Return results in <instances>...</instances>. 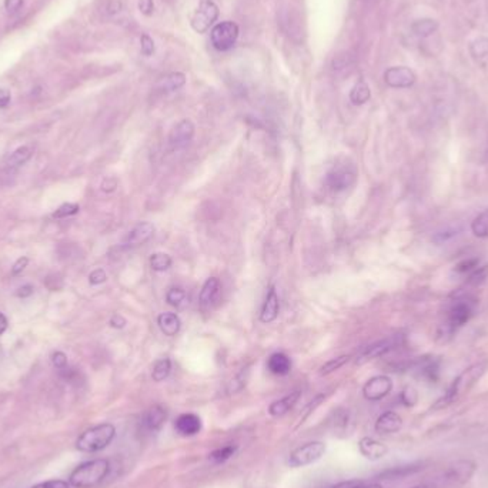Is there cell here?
Wrapping results in <instances>:
<instances>
[{
	"label": "cell",
	"instance_id": "46",
	"mask_svg": "<svg viewBox=\"0 0 488 488\" xmlns=\"http://www.w3.org/2000/svg\"><path fill=\"white\" fill-rule=\"evenodd\" d=\"M22 6H23V0H5V9L10 14H14L17 10H21Z\"/></svg>",
	"mask_w": 488,
	"mask_h": 488
},
{
	"label": "cell",
	"instance_id": "47",
	"mask_svg": "<svg viewBox=\"0 0 488 488\" xmlns=\"http://www.w3.org/2000/svg\"><path fill=\"white\" fill-rule=\"evenodd\" d=\"M416 399H417V396L414 393V390H412V388H405L404 392L401 393V400L405 405H413L416 403Z\"/></svg>",
	"mask_w": 488,
	"mask_h": 488
},
{
	"label": "cell",
	"instance_id": "35",
	"mask_svg": "<svg viewBox=\"0 0 488 488\" xmlns=\"http://www.w3.org/2000/svg\"><path fill=\"white\" fill-rule=\"evenodd\" d=\"M350 423H351V418H350V413L347 412V410L344 408H339L336 414H335V421H333V425H335V430L337 432H341V433H346V432H350Z\"/></svg>",
	"mask_w": 488,
	"mask_h": 488
},
{
	"label": "cell",
	"instance_id": "56",
	"mask_svg": "<svg viewBox=\"0 0 488 488\" xmlns=\"http://www.w3.org/2000/svg\"><path fill=\"white\" fill-rule=\"evenodd\" d=\"M485 158H487V160H488V147H487V151H485Z\"/></svg>",
	"mask_w": 488,
	"mask_h": 488
},
{
	"label": "cell",
	"instance_id": "54",
	"mask_svg": "<svg viewBox=\"0 0 488 488\" xmlns=\"http://www.w3.org/2000/svg\"><path fill=\"white\" fill-rule=\"evenodd\" d=\"M8 330V319L3 313H0V336H2Z\"/></svg>",
	"mask_w": 488,
	"mask_h": 488
},
{
	"label": "cell",
	"instance_id": "3",
	"mask_svg": "<svg viewBox=\"0 0 488 488\" xmlns=\"http://www.w3.org/2000/svg\"><path fill=\"white\" fill-rule=\"evenodd\" d=\"M476 473L477 464L473 460L461 458L448 464L432 481L436 488H460L470 481Z\"/></svg>",
	"mask_w": 488,
	"mask_h": 488
},
{
	"label": "cell",
	"instance_id": "26",
	"mask_svg": "<svg viewBox=\"0 0 488 488\" xmlns=\"http://www.w3.org/2000/svg\"><path fill=\"white\" fill-rule=\"evenodd\" d=\"M186 83V76L183 73H170L167 76H165L163 79L158 83V89L162 93H171L179 90L180 87H183Z\"/></svg>",
	"mask_w": 488,
	"mask_h": 488
},
{
	"label": "cell",
	"instance_id": "12",
	"mask_svg": "<svg viewBox=\"0 0 488 488\" xmlns=\"http://www.w3.org/2000/svg\"><path fill=\"white\" fill-rule=\"evenodd\" d=\"M417 81L416 73L404 66H396L390 67L384 73V82L387 86L394 87V89H407L412 87Z\"/></svg>",
	"mask_w": 488,
	"mask_h": 488
},
{
	"label": "cell",
	"instance_id": "5",
	"mask_svg": "<svg viewBox=\"0 0 488 488\" xmlns=\"http://www.w3.org/2000/svg\"><path fill=\"white\" fill-rule=\"evenodd\" d=\"M116 437V428L110 423L94 425L86 430L76 441V448L83 453L102 452Z\"/></svg>",
	"mask_w": 488,
	"mask_h": 488
},
{
	"label": "cell",
	"instance_id": "52",
	"mask_svg": "<svg viewBox=\"0 0 488 488\" xmlns=\"http://www.w3.org/2000/svg\"><path fill=\"white\" fill-rule=\"evenodd\" d=\"M116 187H117V180L113 179V178H107L102 183V190L105 193H112V191L116 190Z\"/></svg>",
	"mask_w": 488,
	"mask_h": 488
},
{
	"label": "cell",
	"instance_id": "27",
	"mask_svg": "<svg viewBox=\"0 0 488 488\" xmlns=\"http://www.w3.org/2000/svg\"><path fill=\"white\" fill-rule=\"evenodd\" d=\"M370 97H372V92H370V87L365 82H359L350 92V102L354 106H361L367 103Z\"/></svg>",
	"mask_w": 488,
	"mask_h": 488
},
{
	"label": "cell",
	"instance_id": "44",
	"mask_svg": "<svg viewBox=\"0 0 488 488\" xmlns=\"http://www.w3.org/2000/svg\"><path fill=\"white\" fill-rule=\"evenodd\" d=\"M32 488H70V482H66L63 480H52V481L37 484Z\"/></svg>",
	"mask_w": 488,
	"mask_h": 488
},
{
	"label": "cell",
	"instance_id": "53",
	"mask_svg": "<svg viewBox=\"0 0 488 488\" xmlns=\"http://www.w3.org/2000/svg\"><path fill=\"white\" fill-rule=\"evenodd\" d=\"M110 326H112L113 328H123V327L126 326V320H125L122 316H119V315H114V316L110 319Z\"/></svg>",
	"mask_w": 488,
	"mask_h": 488
},
{
	"label": "cell",
	"instance_id": "33",
	"mask_svg": "<svg viewBox=\"0 0 488 488\" xmlns=\"http://www.w3.org/2000/svg\"><path fill=\"white\" fill-rule=\"evenodd\" d=\"M171 257L169 255H166V253H154V255L150 256V267L153 271H158V273H162V271H166L171 267Z\"/></svg>",
	"mask_w": 488,
	"mask_h": 488
},
{
	"label": "cell",
	"instance_id": "17",
	"mask_svg": "<svg viewBox=\"0 0 488 488\" xmlns=\"http://www.w3.org/2000/svg\"><path fill=\"white\" fill-rule=\"evenodd\" d=\"M403 427V418L396 412H385L376 421V432L379 434L387 436L399 433Z\"/></svg>",
	"mask_w": 488,
	"mask_h": 488
},
{
	"label": "cell",
	"instance_id": "16",
	"mask_svg": "<svg viewBox=\"0 0 488 488\" xmlns=\"http://www.w3.org/2000/svg\"><path fill=\"white\" fill-rule=\"evenodd\" d=\"M167 420V413L162 405H154L149 408L142 418V425L146 432L156 433L163 427Z\"/></svg>",
	"mask_w": 488,
	"mask_h": 488
},
{
	"label": "cell",
	"instance_id": "2",
	"mask_svg": "<svg viewBox=\"0 0 488 488\" xmlns=\"http://www.w3.org/2000/svg\"><path fill=\"white\" fill-rule=\"evenodd\" d=\"M487 367H488V361H478L465 368L464 372L450 384V387L447 388L444 396L434 404V408L448 407L450 404L458 401L461 397H464L484 376V373L487 372Z\"/></svg>",
	"mask_w": 488,
	"mask_h": 488
},
{
	"label": "cell",
	"instance_id": "50",
	"mask_svg": "<svg viewBox=\"0 0 488 488\" xmlns=\"http://www.w3.org/2000/svg\"><path fill=\"white\" fill-rule=\"evenodd\" d=\"M139 9L143 14L146 16H150L153 13V9H154V5H153V0H140L139 2Z\"/></svg>",
	"mask_w": 488,
	"mask_h": 488
},
{
	"label": "cell",
	"instance_id": "23",
	"mask_svg": "<svg viewBox=\"0 0 488 488\" xmlns=\"http://www.w3.org/2000/svg\"><path fill=\"white\" fill-rule=\"evenodd\" d=\"M267 368L275 376H287L291 370V360L284 353H275L268 357Z\"/></svg>",
	"mask_w": 488,
	"mask_h": 488
},
{
	"label": "cell",
	"instance_id": "22",
	"mask_svg": "<svg viewBox=\"0 0 488 488\" xmlns=\"http://www.w3.org/2000/svg\"><path fill=\"white\" fill-rule=\"evenodd\" d=\"M158 324H159V328L162 330V333L169 337H173V336L178 335L182 328L180 317L176 313H170V311H166V313H162L158 317Z\"/></svg>",
	"mask_w": 488,
	"mask_h": 488
},
{
	"label": "cell",
	"instance_id": "39",
	"mask_svg": "<svg viewBox=\"0 0 488 488\" xmlns=\"http://www.w3.org/2000/svg\"><path fill=\"white\" fill-rule=\"evenodd\" d=\"M81 207L79 204H76V203H65L62 204L61 207H59L52 216L54 219H65V218H70V216H74V214L79 213Z\"/></svg>",
	"mask_w": 488,
	"mask_h": 488
},
{
	"label": "cell",
	"instance_id": "19",
	"mask_svg": "<svg viewBox=\"0 0 488 488\" xmlns=\"http://www.w3.org/2000/svg\"><path fill=\"white\" fill-rule=\"evenodd\" d=\"M279 310H280V300H279V295L275 287H271L267 293L263 308H262V315H260V320L262 323H271L275 321L279 316Z\"/></svg>",
	"mask_w": 488,
	"mask_h": 488
},
{
	"label": "cell",
	"instance_id": "41",
	"mask_svg": "<svg viewBox=\"0 0 488 488\" xmlns=\"http://www.w3.org/2000/svg\"><path fill=\"white\" fill-rule=\"evenodd\" d=\"M107 280V275L103 268H96L89 275V283L92 286H99Z\"/></svg>",
	"mask_w": 488,
	"mask_h": 488
},
{
	"label": "cell",
	"instance_id": "11",
	"mask_svg": "<svg viewBox=\"0 0 488 488\" xmlns=\"http://www.w3.org/2000/svg\"><path fill=\"white\" fill-rule=\"evenodd\" d=\"M393 390V380L388 376H376L363 385V396L370 401H379L387 397Z\"/></svg>",
	"mask_w": 488,
	"mask_h": 488
},
{
	"label": "cell",
	"instance_id": "6",
	"mask_svg": "<svg viewBox=\"0 0 488 488\" xmlns=\"http://www.w3.org/2000/svg\"><path fill=\"white\" fill-rule=\"evenodd\" d=\"M237 37H239V26L230 21L216 25L210 32L211 45L219 52L230 50L234 45H236Z\"/></svg>",
	"mask_w": 488,
	"mask_h": 488
},
{
	"label": "cell",
	"instance_id": "32",
	"mask_svg": "<svg viewBox=\"0 0 488 488\" xmlns=\"http://www.w3.org/2000/svg\"><path fill=\"white\" fill-rule=\"evenodd\" d=\"M471 231L474 233L476 237L488 239V210L478 214V216L473 220Z\"/></svg>",
	"mask_w": 488,
	"mask_h": 488
},
{
	"label": "cell",
	"instance_id": "31",
	"mask_svg": "<svg viewBox=\"0 0 488 488\" xmlns=\"http://www.w3.org/2000/svg\"><path fill=\"white\" fill-rule=\"evenodd\" d=\"M438 29V23L433 19H420V21L413 23V32L420 37H428L436 33Z\"/></svg>",
	"mask_w": 488,
	"mask_h": 488
},
{
	"label": "cell",
	"instance_id": "1",
	"mask_svg": "<svg viewBox=\"0 0 488 488\" xmlns=\"http://www.w3.org/2000/svg\"><path fill=\"white\" fill-rule=\"evenodd\" d=\"M477 308V299L464 291L457 293L448 304L445 315L437 327V340L445 343L452 340L457 331L473 319Z\"/></svg>",
	"mask_w": 488,
	"mask_h": 488
},
{
	"label": "cell",
	"instance_id": "30",
	"mask_svg": "<svg viewBox=\"0 0 488 488\" xmlns=\"http://www.w3.org/2000/svg\"><path fill=\"white\" fill-rule=\"evenodd\" d=\"M166 301L176 308H184L189 306V296L184 290L173 287L167 291Z\"/></svg>",
	"mask_w": 488,
	"mask_h": 488
},
{
	"label": "cell",
	"instance_id": "43",
	"mask_svg": "<svg viewBox=\"0 0 488 488\" xmlns=\"http://www.w3.org/2000/svg\"><path fill=\"white\" fill-rule=\"evenodd\" d=\"M52 361H53V365L57 370H61V372L67 367V357L65 353H62V351H56L52 357Z\"/></svg>",
	"mask_w": 488,
	"mask_h": 488
},
{
	"label": "cell",
	"instance_id": "45",
	"mask_svg": "<svg viewBox=\"0 0 488 488\" xmlns=\"http://www.w3.org/2000/svg\"><path fill=\"white\" fill-rule=\"evenodd\" d=\"M28 264H29V259L28 257H19L16 260V263L13 264V267H12V275L13 276L21 275V273L28 267Z\"/></svg>",
	"mask_w": 488,
	"mask_h": 488
},
{
	"label": "cell",
	"instance_id": "4",
	"mask_svg": "<svg viewBox=\"0 0 488 488\" xmlns=\"http://www.w3.org/2000/svg\"><path fill=\"white\" fill-rule=\"evenodd\" d=\"M110 471V464L105 458L86 461L73 470L69 482L74 488H92L100 484Z\"/></svg>",
	"mask_w": 488,
	"mask_h": 488
},
{
	"label": "cell",
	"instance_id": "25",
	"mask_svg": "<svg viewBox=\"0 0 488 488\" xmlns=\"http://www.w3.org/2000/svg\"><path fill=\"white\" fill-rule=\"evenodd\" d=\"M32 154H33V150H32L29 146H22V147L16 149L14 151H12V153L8 156L6 160H5V165H6L8 169L21 167V166H23L26 162L30 160Z\"/></svg>",
	"mask_w": 488,
	"mask_h": 488
},
{
	"label": "cell",
	"instance_id": "49",
	"mask_svg": "<svg viewBox=\"0 0 488 488\" xmlns=\"http://www.w3.org/2000/svg\"><path fill=\"white\" fill-rule=\"evenodd\" d=\"M340 488H383L379 482H350Z\"/></svg>",
	"mask_w": 488,
	"mask_h": 488
},
{
	"label": "cell",
	"instance_id": "51",
	"mask_svg": "<svg viewBox=\"0 0 488 488\" xmlns=\"http://www.w3.org/2000/svg\"><path fill=\"white\" fill-rule=\"evenodd\" d=\"M10 100H12L10 93L5 89H0V109H6L10 105Z\"/></svg>",
	"mask_w": 488,
	"mask_h": 488
},
{
	"label": "cell",
	"instance_id": "15",
	"mask_svg": "<svg viewBox=\"0 0 488 488\" xmlns=\"http://www.w3.org/2000/svg\"><path fill=\"white\" fill-rule=\"evenodd\" d=\"M174 430L182 437H193L202 432V420L193 413L180 414L174 421Z\"/></svg>",
	"mask_w": 488,
	"mask_h": 488
},
{
	"label": "cell",
	"instance_id": "42",
	"mask_svg": "<svg viewBox=\"0 0 488 488\" xmlns=\"http://www.w3.org/2000/svg\"><path fill=\"white\" fill-rule=\"evenodd\" d=\"M140 43H142V53L145 56H151L154 53V42L150 36L143 34L140 39Z\"/></svg>",
	"mask_w": 488,
	"mask_h": 488
},
{
	"label": "cell",
	"instance_id": "7",
	"mask_svg": "<svg viewBox=\"0 0 488 488\" xmlns=\"http://www.w3.org/2000/svg\"><path fill=\"white\" fill-rule=\"evenodd\" d=\"M326 453V444L321 441H311L306 443L304 445L296 448L295 452L290 454L288 464L293 468L306 467L319 461Z\"/></svg>",
	"mask_w": 488,
	"mask_h": 488
},
{
	"label": "cell",
	"instance_id": "8",
	"mask_svg": "<svg viewBox=\"0 0 488 488\" xmlns=\"http://www.w3.org/2000/svg\"><path fill=\"white\" fill-rule=\"evenodd\" d=\"M401 343H403V336H400V335L379 340V341H376L373 344L364 347L359 353L356 363L357 364H364L367 361H372L374 359L383 357L387 353H390V351H393L397 347H400Z\"/></svg>",
	"mask_w": 488,
	"mask_h": 488
},
{
	"label": "cell",
	"instance_id": "20",
	"mask_svg": "<svg viewBox=\"0 0 488 488\" xmlns=\"http://www.w3.org/2000/svg\"><path fill=\"white\" fill-rule=\"evenodd\" d=\"M300 396H301V392H299L297 390V392H293V393L284 396L283 399L273 401L268 407V414L271 417H276V418L286 416L290 410H293V407L297 404Z\"/></svg>",
	"mask_w": 488,
	"mask_h": 488
},
{
	"label": "cell",
	"instance_id": "48",
	"mask_svg": "<svg viewBox=\"0 0 488 488\" xmlns=\"http://www.w3.org/2000/svg\"><path fill=\"white\" fill-rule=\"evenodd\" d=\"M33 293H34V287L32 284H25V286L17 288L16 296L21 297V299H26V297H30Z\"/></svg>",
	"mask_w": 488,
	"mask_h": 488
},
{
	"label": "cell",
	"instance_id": "36",
	"mask_svg": "<svg viewBox=\"0 0 488 488\" xmlns=\"http://www.w3.org/2000/svg\"><path fill=\"white\" fill-rule=\"evenodd\" d=\"M460 233H461V227H458V226H456V227H454V226L445 227L444 230L437 231V233L434 234L433 242L437 243V244H443V243H447V242L453 240L454 237H457Z\"/></svg>",
	"mask_w": 488,
	"mask_h": 488
},
{
	"label": "cell",
	"instance_id": "34",
	"mask_svg": "<svg viewBox=\"0 0 488 488\" xmlns=\"http://www.w3.org/2000/svg\"><path fill=\"white\" fill-rule=\"evenodd\" d=\"M351 356L348 354H343L340 357H336V359H331L330 361H327L321 368H320V376H328L331 373H335L337 372L339 368H341L344 364H347L350 361Z\"/></svg>",
	"mask_w": 488,
	"mask_h": 488
},
{
	"label": "cell",
	"instance_id": "21",
	"mask_svg": "<svg viewBox=\"0 0 488 488\" xmlns=\"http://www.w3.org/2000/svg\"><path fill=\"white\" fill-rule=\"evenodd\" d=\"M424 464L423 463H413L407 465H400V467H393L390 470H385L384 473L380 474V478L383 480H400L410 476H414L420 471H423Z\"/></svg>",
	"mask_w": 488,
	"mask_h": 488
},
{
	"label": "cell",
	"instance_id": "13",
	"mask_svg": "<svg viewBox=\"0 0 488 488\" xmlns=\"http://www.w3.org/2000/svg\"><path fill=\"white\" fill-rule=\"evenodd\" d=\"M194 125L191 120L184 119L176 125L170 133L169 143L171 150H182L190 145V142L194 138Z\"/></svg>",
	"mask_w": 488,
	"mask_h": 488
},
{
	"label": "cell",
	"instance_id": "40",
	"mask_svg": "<svg viewBox=\"0 0 488 488\" xmlns=\"http://www.w3.org/2000/svg\"><path fill=\"white\" fill-rule=\"evenodd\" d=\"M478 266H480L478 259H465L456 266V271L460 273V275H470V273L474 271Z\"/></svg>",
	"mask_w": 488,
	"mask_h": 488
},
{
	"label": "cell",
	"instance_id": "9",
	"mask_svg": "<svg viewBox=\"0 0 488 488\" xmlns=\"http://www.w3.org/2000/svg\"><path fill=\"white\" fill-rule=\"evenodd\" d=\"M219 8L213 0H202L199 8L191 17V28L198 33H206L210 26L218 21Z\"/></svg>",
	"mask_w": 488,
	"mask_h": 488
},
{
	"label": "cell",
	"instance_id": "10",
	"mask_svg": "<svg viewBox=\"0 0 488 488\" xmlns=\"http://www.w3.org/2000/svg\"><path fill=\"white\" fill-rule=\"evenodd\" d=\"M356 178L357 176L353 169L341 166V167H335L333 170L327 173L326 183L330 190L339 193L353 186L356 183Z\"/></svg>",
	"mask_w": 488,
	"mask_h": 488
},
{
	"label": "cell",
	"instance_id": "28",
	"mask_svg": "<svg viewBox=\"0 0 488 488\" xmlns=\"http://www.w3.org/2000/svg\"><path fill=\"white\" fill-rule=\"evenodd\" d=\"M236 452H237L236 444L223 445L220 448H216V450L209 454V461L213 464H223L227 460H230L234 454H236Z\"/></svg>",
	"mask_w": 488,
	"mask_h": 488
},
{
	"label": "cell",
	"instance_id": "24",
	"mask_svg": "<svg viewBox=\"0 0 488 488\" xmlns=\"http://www.w3.org/2000/svg\"><path fill=\"white\" fill-rule=\"evenodd\" d=\"M220 290H222V284L218 277L207 279L202 287V291H200L202 306H210L216 301L220 295Z\"/></svg>",
	"mask_w": 488,
	"mask_h": 488
},
{
	"label": "cell",
	"instance_id": "55",
	"mask_svg": "<svg viewBox=\"0 0 488 488\" xmlns=\"http://www.w3.org/2000/svg\"><path fill=\"white\" fill-rule=\"evenodd\" d=\"M410 488H436V485L433 484L432 480H427V481H424V482H421V484H417V485L410 487Z\"/></svg>",
	"mask_w": 488,
	"mask_h": 488
},
{
	"label": "cell",
	"instance_id": "18",
	"mask_svg": "<svg viewBox=\"0 0 488 488\" xmlns=\"http://www.w3.org/2000/svg\"><path fill=\"white\" fill-rule=\"evenodd\" d=\"M359 452L367 460L376 461V460L383 458L387 454V447L381 441H379L373 437H363L359 441Z\"/></svg>",
	"mask_w": 488,
	"mask_h": 488
},
{
	"label": "cell",
	"instance_id": "38",
	"mask_svg": "<svg viewBox=\"0 0 488 488\" xmlns=\"http://www.w3.org/2000/svg\"><path fill=\"white\" fill-rule=\"evenodd\" d=\"M470 52L474 57L481 59L488 56V37H478L470 45Z\"/></svg>",
	"mask_w": 488,
	"mask_h": 488
},
{
	"label": "cell",
	"instance_id": "37",
	"mask_svg": "<svg viewBox=\"0 0 488 488\" xmlns=\"http://www.w3.org/2000/svg\"><path fill=\"white\" fill-rule=\"evenodd\" d=\"M324 400H326V394H319V396H316L313 400H311V401L304 407L303 412H301L300 418H299V421H297V427H300V425L310 417V414L313 413L315 410H316Z\"/></svg>",
	"mask_w": 488,
	"mask_h": 488
},
{
	"label": "cell",
	"instance_id": "29",
	"mask_svg": "<svg viewBox=\"0 0 488 488\" xmlns=\"http://www.w3.org/2000/svg\"><path fill=\"white\" fill-rule=\"evenodd\" d=\"M170 373H171V361H170V359L165 357V359H160L154 363L151 379L156 383H160V381H165L170 376Z\"/></svg>",
	"mask_w": 488,
	"mask_h": 488
},
{
	"label": "cell",
	"instance_id": "14",
	"mask_svg": "<svg viewBox=\"0 0 488 488\" xmlns=\"http://www.w3.org/2000/svg\"><path fill=\"white\" fill-rule=\"evenodd\" d=\"M154 226L149 222H142L139 224H136L133 229L129 230V233L123 239V244L126 247H138L143 246L147 243L153 236H154Z\"/></svg>",
	"mask_w": 488,
	"mask_h": 488
}]
</instances>
